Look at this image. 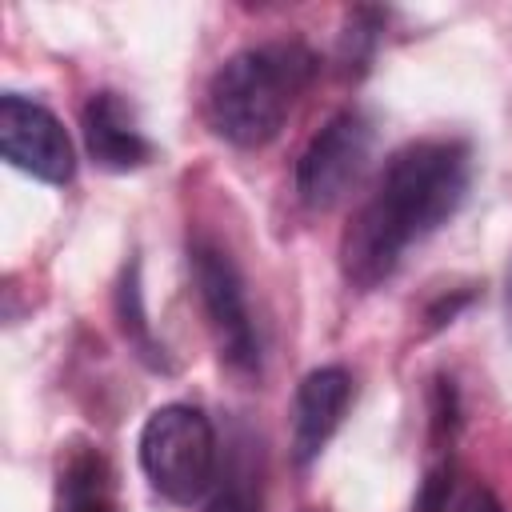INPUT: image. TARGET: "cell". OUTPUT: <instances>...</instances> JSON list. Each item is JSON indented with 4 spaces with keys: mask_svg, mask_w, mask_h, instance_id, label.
Returning a JSON list of instances; mask_svg holds the SVG:
<instances>
[{
    "mask_svg": "<svg viewBox=\"0 0 512 512\" xmlns=\"http://www.w3.org/2000/svg\"><path fill=\"white\" fill-rule=\"evenodd\" d=\"M468 180L472 152L464 140L432 136L404 144L340 236V264L348 284L364 292L384 284L412 244L456 216L468 196Z\"/></svg>",
    "mask_w": 512,
    "mask_h": 512,
    "instance_id": "1",
    "label": "cell"
},
{
    "mask_svg": "<svg viewBox=\"0 0 512 512\" xmlns=\"http://www.w3.org/2000/svg\"><path fill=\"white\" fill-rule=\"evenodd\" d=\"M312 72L316 56L300 40L252 44L228 56L204 96L212 132L236 148H264L284 128Z\"/></svg>",
    "mask_w": 512,
    "mask_h": 512,
    "instance_id": "2",
    "label": "cell"
},
{
    "mask_svg": "<svg viewBox=\"0 0 512 512\" xmlns=\"http://www.w3.org/2000/svg\"><path fill=\"white\" fill-rule=\"evenodd\" d=\"M140 468L148 484L172 500L192 504L216 476V428L192 404H164L140 428Z\"/></svg>",
    "mask_w": 512,
    "mask_h": 512,
    "instance_id": "3",
    "label": "cell"
},
{
    "mask_svg": "<svg viewBox=\"0 0 512 512\" xmlns=\"http://www.w3.org/2000/svg\"><path fill=\"white\" fill-rule=\"evenodd\" d=\"M188 260H192V284L212 324L220 356L236 372H256L260 340H256V324H252V308H248V292H244V276L236 260L228 256V248L212 240H196Z\"/></svg>",
    "mask_w": 512,
    "mask_h": 512,
    "instance_id": "4",
    "label": "cell"
},
{
    "mask_svg": "<svg viewBox=\"0 0 512 512\" xmlns=\"http://www.w3.org/2000/svg\"><path fill=\"white\" fill-rule=\"evenodd\" d=\"M372 120L356 108L336 112L300 152L296 160V192L312 212H324L348 196V188L364 176L372 156Z\"/></svg>",
    "mask_w": 512,
    "mask_h": 512,
    "instance_id": "5",
    "label": "cell"
},
{
    "mask_svg": "<svg viewBox=\"0 0 512 512\" xmlns=\"http://www.w3.org/2000/svg\"><path fill=\"white\" fill-rule=\"evenodd\" d=\"M0 152L12 168L44 184H68L76 172V152L56 112L20 92L0 96Z\"/></svg>",
    "mask_w": 512,
    "mask_h": 512,
    "instance_id": "6",
    "label": "cell"
},
{
    "mask_svg": "<svg viewBox=\"0 0 512 512\" xmlns=\"http://www.w3.org/2000/svg\"><path fill=\"white\" fill-rule=\"evenodd\" d=\"M352 400V376L340 364H320L296 384L292 400V460L312 464L340 428Z\"/></svg>",
    "mask_w": 512,
    "mask_h": 512,
    "instance_id": "7",
    "label": "cell"
},
{
    "mask_svg": "<svg viewBox=\"0 0 512 512\" xmlns=\"http://www.w3.org/2000/svg\"><path fill=\"white\" fill-rule=\"evenodd\" d=\"M84 148L108 172H132L152 160L148 136L136 128L128 104L116 92H96L84 104Z\"/></svg>",
    "mask_w": 512,
    "mask_h": 512,
    "instance_id": "8",
    "label": "cell"
},
{
    "mask_svg": "<svg viewBox=\"0 0 512 512\" xmlns=\"http://www.w3.org/2000/svg\"><path fill=\"white\" fill-rule=\"evenodd\" d=\"M60 512H116L100 452L80 448L60 472Z\"/></svg>",
    "mask_w": 512,
    "mask_h": 512,
    "instance_id": "9",
    "label": "cell"
},
{
    "mask_svg": "<svg viewBox=\"0 0 512 512\" xmlns=\"http://www.w3.org/2000/svg\"><path fill=\"white\" fill-rule=\"evenodd\" d=\"M116 316H120V332L128 340V348L148 364V368H160L168 372V356H164V344L152 336V324H148V312H144V292H140V264L132 260L120 276V288H116Z\"/></svg>",
    "mask_w": 512,
    "mask_h": 512,
    "instance_id": "10",
    "label": "cell"
},
{
    "mask_svg": "<svg viewBox=\"0 0 512 512\" xmlns=\"http://www.w3.org/2000/svg\"><path fill=\"white\" fill-rule=\"evenodd\" d=\"M372 40H376V12L360 8V12L352 16L348 32H344V44H340V60H344V68H348V72H364Z\"/></svg>",
    "mask_w": 512,
    "mask_h": 512,
    "instance_id": "11",
    "label": "cell"
},
{
    "mask_svg": "<svg viewBox=\"0 0 512 512\" xmlns=\"http://www.w3.org/2000/svg\"><path fill=\"white\" fill-rule=\"evenodd\" d=\"M452 512H504V504H500L488 488H480V484H476V488H468V492L456 500V508H452Z\"/></svg>",
    "mask_w": 512,
    "mask_h": 512,
    "instance_id": "12",
    "label": "cell"
},
{
    "mask_svg": "<svg viewBox=\"0 0 512 512\" xmlns=\"http://www.w3.org/2000/svg\"><path fill=\"white\" fill-rule=\"evenodd\" d=\"M204 512H256V504H252L244 492H224V496H216Z\"/></svg>",
    "mask_w": 512,
    "mask_h": 512,
    "instance_id": "13",
    "label": "cell"
},
{
    "mask_svg": "<svg viewBox=\"0 0 512 512\" xmlns=\"http://www.w3.org/2000/svg\"><path fill=\"white\" fill-rule=\"evenodd\" d=\"M504 312H508V332H512V264H508V284H504Z\"/></svg>",
    "mask_w": 512,
    "mask_h": 512,
    "instance_id": "14",
    "label": "cell"
},
{
    "mask_svg": "<svg viewBox=\"0 0 512 512\" xmlns=\"http://www.w3.org/2000/svg\"><path fill=\"white\" fill-rule=\"evenodd\" d=\"M304 512H312V508H304Z\"/></svg>",
    "mask_w": 512,
    "mask_h": 512,
    "instance_id": "15",
    "label": "cell"
}]
</instances>
